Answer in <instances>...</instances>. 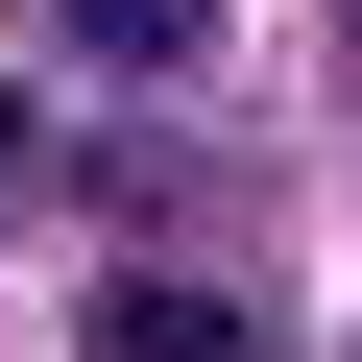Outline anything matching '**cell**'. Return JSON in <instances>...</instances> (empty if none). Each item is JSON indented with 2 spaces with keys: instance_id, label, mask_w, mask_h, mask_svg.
Wrapping results in <instances>:
<instances>
[{
  "instance_id": "6da1fadb",
  "label": "cell",
  "mask_w": 362,
  "mask_h": 362,
  "mask_svg": "<svg viewBox=\"0 0 362 362\" xmlns=\"http://www.w3.org/2000/svg\"><path fill=\"white\" fill-rule=\"evenodd\" d=\"M97 362H266V338H242V290H194V266H121V290H97Z\"/></svg>"
},
{
  "instance_id": "7a4b0ae2",
  "label": "cell",
  "mask_w": 362,
  "mask_h": 362,
  "mask_svg": "<svg viewBox=\"0 0 362 362\" xmlns=\"http://www.w3.org/2000/svg\"><path fill=\"white\" fill-rule=\"evenodd\" d=\"M49 25H73L97 73H194V49H218V0H49Z\"/></svg>"
},
{
  "instance_id": "3957f363",
  "label": "cell",
  "mask_w": 362,
  "mask_h": 362,
  "mask_svg": "<svg viewBox=\"0 0 362 362\" xmlns=\"http://www.w3.org/2000/svg\"><path fill=\"white\" fill-rule=\"evenodd\" d=\"M0 194H25V97H0Z\"/></svg>"
}]
</instances>
